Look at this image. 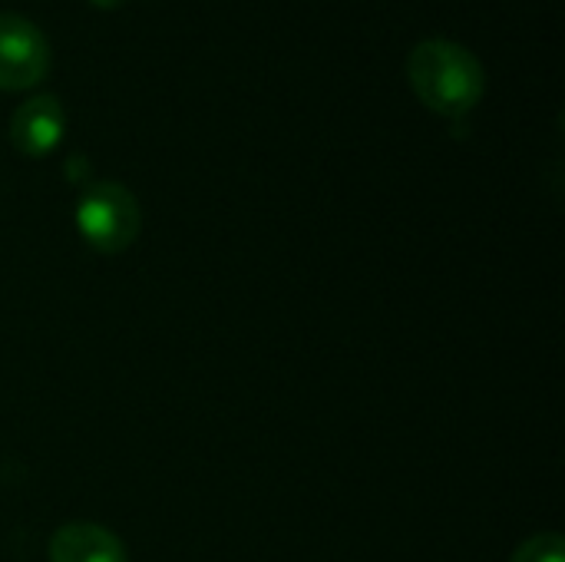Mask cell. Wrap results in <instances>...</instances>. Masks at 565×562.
Instances as JSON below:
<instances>
[{
  "instance_id": "277c9868",
  "label": "cell",
  "mask_w": 565,
  "mask_h": 562,
  "mask_svg": "<svg viewBox=\"0 0 565 562\" xmlns=\"http://www.w3.org/2000/svg\"><path fill=\"white\" fill-rule=\"evenodd\" d=\"M63 132H66V109L53 93H36L23 99L10 116V142L26 159L50 156L63 142Z\"/></svg>"
},
{
  "instance_id": "5b68a950",
  "label": "cell",
  "mask_w": 565,
  "mask_h": 562,
  "mask_svg": "<svg viewBox=\"0 0 565 562\" xmlns=\"http://www.w3.org/2000/svg\"><path fill=\"white\" fill-rule=\"evenodd\" d=\"M50 562H129L116 533L99 523H63L46 547Z\"/></svg>"
},
{
  "instance_id": "6da1fadb",
  "label": "cell",
  "mask_w": 565,
  "mask_h": 562,
  "mask_svg": "<svg viewBox=\"0 0 565 562\" xmlns=\"http://www.w3.org/2000/svg\"><path fill=\"white\" fill-rule=\"evenodd\" d=\"M407 79L417 99L447 119L467 116L487 93V70L480 56L447 36H427L411 50Z\"/></svg>"
},
{
  "instance_id": "7a4b0ae2",
  "label": "cell",
  "mask_w": 565,
  "mask_h": 562,
  "mask_svg": "<svg viewBox=\"0 0 565 562\" xmlns=\"http://www.w3.org/2000/svg\"><path fill=\"white\" fill-rule=\"evenodd\" d=\"M79 238L99 255L126 252L142 229V209L122 182H89L76 202Z\"/></svg>"
},
{
  "instance_id": "52a82bcc",
  "label": "cell",
  "mask_w": 565,
  "mask_h": 562,
  "mask_svg": "<svg viewBox=\"0 0 565 562\" xmlns=\"http://www.w3.org/2000/svg\"><path fill=\"white\" fill-rule=\"evenodd\" d=\"M93 7H99V10H116V7H122L126 0H89Z\"/></svg>"
},
{
  "instance_id": "3957f363",
  "label": "cell",
  "mask_w": 565,
  "mask_h": 562,
  "mask_svg": "<svg viewBox=\"0 0 565 562\" xmlns=\"http://www.w3.org/2000/svg\"><path fill=\"white\" fill-rule=\"evenodd\" d=\"M50 40L23 13L0 10V89H33L50 73Z\"/></svg>"
},
{
  "instance_id": "8992f818",
  "label": "cell",
  "mask_w": 565,
  "mask_h": 562,
  "mask_svg": "<svg viewBox=\"0 0 565 562\" xmlns=\"http://www.w3.org/2000/svg\"><path fill=\"white\" fill-rule=\"evenodd\" d=\"M510 562H565L563 537L556 530L536 533V537H530L526 543L516 547Z\"/></svg>"
}]
</instances>
